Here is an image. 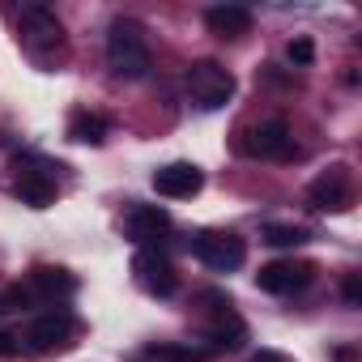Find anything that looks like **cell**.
<instances>
[{
	"label": "cell",
	"mask_w": 362,
	"mask_h": 362,
	"mask_svg": "<svg viewBox=\"0 0 362 362\" xmlns=\"http://www.w3.org/2000/svg\"><path fill=\"white\" fill-rule=\"evenodd\" d=\"M192 256L214 273H235L247 260V243L230 230H201V235H192Z\"/></svg>",
	"instance_id": "3957f363"
},
{
	"label": "cell",
	"mask_w": 362,
	"mask_h": 362,
	"mask_svg": "<svg viewBox=\"0 0 362 362\" xmlns=\"http://www.w3.org/2000/svg\"><path fill=\"white\" fill-rule=\"evenodd\" d=\"M145 354H149L153 362H209V354H205V349H197V345H179V341L149 345Z\"/></svg>",
	"instance_id": "e0dca14e"
},
{
	"label": "cell",
	"mask_w": 362,
	"mask_h": 362,
	"mask_svg": "<svg viewBox=\"0 0 362 362\" xmlns=\"http://www.w3.org/2000/svg\"><path fill=\"white\" fill-rule=\"evenodd\" d=\"M107 64L115 77L124 81H141L153 64L149 56V39H145V26L136 18H115L111 30H107Z\"/></svg>",
	"instance_id": "6da1fadb"
},
{
	"label": "cell",
	"mask_w": 362,
	"mask_h": 362,
	"mask_svg": "<svg viewBox=\"0 0 362 362\" xmlns=\"http://www.w3.org/2000/svg\"><path fill=\"white\" fill-rule=\"evenodd\" d=\"M30 307V290L26 286H9L0 294V315H13V311H26Z\"/></svg>",
	"instance_id": "ffe728a7"
},
{
	"label": "cell",
	"mask_w": 362,
	"mask_h": 362,
	"mask_svg": "<svg viewBox=\"0 0 362 362\" xmlns=\"http://www.w3.org/2000/svg\"><path fill=\"white\" fill-rule=\"evenodd\" d=\"M307 201H311V209H324V214H345V209L354 205V184H349L345 166L324 170V175L315 179V184L307 188Z\"/></svg>",
	"instance_id": "ba28073f"
},
{
	"label": "cell",
	"mask_w": 362,
	"mask_h": 362,
	"mask_svg": "<svg viewBox=\"0 0 362 362\" xmlns=\"http://www.w3.org/2000/svg\"><path fill=\"white\" fill-rule=\"evenodd\" d=\"M22 345H18V337L13 332H5V328H0V358H13Z\"/></svg>",
	"instance_id": "7402d4cb"
},
{
	"label": "cell",
	"mask_w": 362,
	"mask_h": 362,
	"mask_svg": "<svg viewBox=\"0 0 362 362\" xmlns=\"http://www.w3.org/2000/svg\"><path fill=\"white\" fill-rule=\"evenodd\" d=\"M260 235H264V243H273V247H298V243L311 239L303 226H290V222H269Z\"/></svg>",
	"instance_id": "ac0fdd59"
},
{
	"label": "cell",
	"mask_w": 362,
	"mask_h": 362,
	"mask_svg": "<svg viewBox=\"0 0 362 362\" xmlns=\"http://www.w3.org/2000/svg\"><path fill=\"white\" fill-rule=\"evenodd\" d=\"M341 294H345V303H349V307H362V277H358V273H345Z\"/></svg>",
	"instance_id": "44dd1931"
},
{
	"label": "cell",
	"mask_w": 362,
	"mask_h": 362,
	"mask_svg": "<svg viewBox=\"0 0 362 362\" xmlns=\"http://www.w3.org/2000/svg\"><path fill=\"white\" fill-rule=\"evenodd\" d=\"M252 362H290V358H286L281 349H256V354H252Z\"/></svg>",
	"instance_id": "603a6c76"
},
{
	"label": "cell",
	"mask_w": 362,
	"mask_h": 362,
	"mask_svg": "<svg viewBox=\"0 0 362 362\" xmlns=\"http://www.w3.org/2000/svg\"><path fill=\"white\" fill-rule=\"evenodd\" d=\"M30 290H39L43 298H73L77 294V277L69 269H56V264H39L30 273Z\"/></svg>",
	"instance_id": "5bb4252c"
},
{
	"label": "cell",
	"mask_w": 362,
	"mask_h": 362,
	"mask_svg": "<svg viewBox=\"0 0 362 362\" xmlns=\"http://www.w3.org/2000/svg\"><path fill=\"white\" fill-rule=\"evenodd\" d=\"M13 166H18V184H13V192H18L22 205H30V209L56 205V192H60V188H56V175H52L47 162H39V158H18Z\"/></svg>",
	"instance_id": "5b68a950"
},
{
	"label": "cell",
	"mask_w": 362,
	"mask_h": 362,
	"mask_svg": "<svg viewBox=\"0 0 362 362\" xmlns=\"http://www.w3.org/2000/svg\"><path fill=\"white\" fill-rule=\"evenodd\" d=\"M69 136H73L77 145H103V141L111 136V119L98 115V111H73V119H69Z\"/></svg>",
	"instance_id": "9a60e30c"
},
{
	"label": "cell",
	"mask_w": 362,
	"mask_h": 362,
	"mask_svg": "<svg viewBox=\"0 0 362 362\" xmlns=\"http://www.w3.org/2000/svg\"><path fill=\"white\" fill-rule=\"evenodd\" d=\"M18 30H22V43L30 47V56H39V60H43V47H64V26L43 5H26Z\"/></svg>",
	"instance_id": "8992f818"
},
{
	"label": "cell",
	"mask_w": 362,
	"mask_h": 362,
	"mask_svg": "<svg viewBox=\"0 0 362 362\" xmlns=\"http://www.w3.org/2000/svg\"><path fill=\"white\" fill-rule=\"evenodd\" d=\"M188 94L201 111H218L235 98V73L222 69L218 60H201L188 69Z\"/></svg>",
	"instance_id": "7a4b0ae2"
},
{
	"label": "cell",
	"mask_w": 362,
	"mask_h": 362,
	"mask_svg": "<svg viewBox=\"0 0 362 362\" xmlns=\"http://www.w3.org/2000/svg\"><path fill=\"white\" fill-rule=\"evenodd\" d=\"M132 273H136L141 290H149L153 298H170L179 290V273H175V264L158 247H141L136 260H132Z\"/></svg>",
	"instance_id": "52a82bcc"
},
{
	"label": "cell",
	"mask_w": 362,
	"mask_h": 362,
	"mask_svg": "<svg viewBox=\"0 0 362 362\" xmlns=\"http://www.w3.org/2000/svg\"><path fill=\"white\" fill-rule=\"evenodd\" d=\"M166 230H170V214H166L162 205H132V209L124 214V235H128L132 243H141V247L158 243Z\"/></svg>",
	"instance_id": "7c38bea8"
},
{
	"label": "cell",
	"mask_w": 362,
	"mask_h": 362,
	"mask_svg": "<svg viewBox=\"0 0 362 362\" xmlns=\"http://www.w3.org/2000/svg\"><path fill=\"white\" fill-rule=\"evenodd\" d=\"M73 332H77V320H73L69 311H47V315L30 320V328H26V345H30L35 354H47V349L69 345Z\"/></svg>",
	"instance_id": "8fae6325"
},
{
	"label": "cell",
	"mask_w": 362,
	"mask_h": 362,
	"mask_svg": "<svg viewBox=\"0 0 362 362\" xmlns=\"http://www.w3.org/2000/svg\"><path fill=\"white\" fill-rule=\"evenodd\" d=\"M201 188H205V175L192 162H170V166H158L153 170V192L166 197V201H188Z\"/></svg>",
	"instance_id": "9c48e42d"
},
{
	"label": "cell",
	"mask_w": 362,
	"mask_h": 362,
	"mask_svg": "<svg viewBox=\"0 0 362 362\" xmlns=\"http://www.w3.org/2000/svg\"><path fill=\"white\" fill-rule=\"evenodd\" d=\"M315 281V264H294V260H273L256 273V286L264 294H294Z\"/></svg>",
	"instance_id": "30bf717a"
},
{
	"label": "cell",
	"mask_w": 362,
	"mask_h": 362,
	"mask_svg": "<svg viewBox=\"0 0 362 362\" xmlns=\"http://www.w3.org/2000/svg\"><path fill=\"white\" fill-rule=\"evenodd\" d=\"M239 149H243L247 158L286 162V158H294V136H290L286 119H264V124H256V128H243Z\"/></svg>",
	"instance_id": "277c9868"
},
{
	"label": "cell",
	"mask_w": 362,
	"mask_h": 362,
	"mask_svg": "<svg viewBox=\"0 0 362 362\" xmlns=\"http://www.w3.org/2000/svg\"><path fill=\"white\" fill-rule=\"evenodd\" d=\"M286 60H290L294 69H311V64H315V43H311L307 35L290 39V47H286Z\"/></svg>",
	"instance_id": "d6986e66"
},
{
	"label": "cell",
	"mask_w": 362,
	"mask_h": 362,
	"mask_svg": "<svg viewBox=\"0 0 362 362\" xmlns=\"http://www.w3.org/2000/svg\"><path fill=\"white\" fill-rule=\"evenodd\" d=\"M205 26L218 35V39H243L252 30V9L247 5H214L205 13Z\"/></svg>",
	"instance_id": "4fadbf2b"
},
{
	"label": "cell",
	"mask_w": 362,
	"mask_h": 362,
	"mask_svg": "<svg viewBox=\"0 0 362 362\" xmlns=\"http://www.w3.org/2000/svg\"><path fill=\"white\" fill-rule=\"evenodd\" d=\"M209 341H214L218 349H243V341H247V324H243L235 311H222V315L209 324Z\"/></svg>",
	"instance_id": "2e32d148"
}]
</instances>
